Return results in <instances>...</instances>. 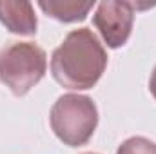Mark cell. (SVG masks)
<instances>
[{"label":"cell","mask_w":156,"mask_h":154,"mask_svg":"<svg viewBox=\"0 0 156 154\" xmlns=\"http://www.w3.org/2000/svg\"><path fill=\"white\" fill-rule=\"evenodd\" d=\"M107 54L93 31H71L53 53L51 71L55 80L67 89H89L102 76Z\"/></svg>","instance_id":"obj_1"},{"label":"cell","mask_w":156,"mask_h":154,"mask_svg":"<svg viewBox=\"0 0 156 154\" xmlns=\"http://www.w3.org/2000/svg\"><path fill=\"white\" fill-rule=\"evenodd\" d=\"M98 113L91 98L80 94H64L51 109V127L56 136L71 145H83L94 132Z\"/></svg>","instance_id":"obj_2"},{"label":"cell","mask_w":156,"mask_h":154,"mask_svg":"<svg viewBox=\"0 0 156 154\" xmlns=\"http://www.w3.org/2000/svg\"><path fill=\"white\" fill-rule=\"evenodd\" d=\"M45 73V53L29 42H15L0 51V78L16 94H26Z\"/></svg>","instance_id":"obj_3"},{"label":"cell","mask_w":156,"mask_h":154,"mask_svg":"<svg viewBox=\"0 0 156 154\" xmlns=\"http://www.w3.org/2000/svg\"><path fill=\"white\" fill-rule=\"evenodd\" d=\"M134 4L131 2H102L94 15V26L109 47L123 45L133 29Z\"/></svg>","instance_id":"obj_4"},{"label":"cell","mask_w":156,"mask_h":154,"mask_svg":"<svg viewBox=\"0 0 156 154\" xmlns=\"http://www.w3.org/2000/svg\"><path fill=\"white\" fill-rule=\"evenodd\" d=\"M0 20L13 33L33 35L37 31V16L29 2L0 0Z\"/></svg>","instance_id":"obj_5"},{"label":"cell","mask_w":156,"mask_h":154,"mask_svg":"<svg viewBox=\"0 0 156 154\" xmlns=\"http://www.w3.org/2000/svg\"><path fill=\"white\" fill-rule=\"evenodd\" d=\"M40 7L53 18H58L62 22H75L85 18L89 9L93 7V2H75V0H64V2H40Z\"/></svg>","instance_id":"obj_6"},{"label":"cell","mask_w":156,"mask_h":154,"mask_svg":"<svg viewBox=\"0 0 156 154\" xmlns=\"http://www.w3.org/2000/svg\"><path fill=\"white\" fill-rule=\"evenodd\" d=\"M116 154H156V143L145 138H129L120 145Z\"/></svg>","instance_id":"obj_7"},{"label":"cell","mask_w":156,"mask_h":154,"mask_svg":"<svg viewBox=\"0 0 156 154\" xmlns=\"http://www.w3.org/2000/svg\"><path fill=\"white\" fill-rule=\"evenodd\" d=\"M149 87H151L153 96L156 98V67H154V71H153V76H151V83H149Z\"/></svg>","instance_id":"obj_8"}]
</instances>
